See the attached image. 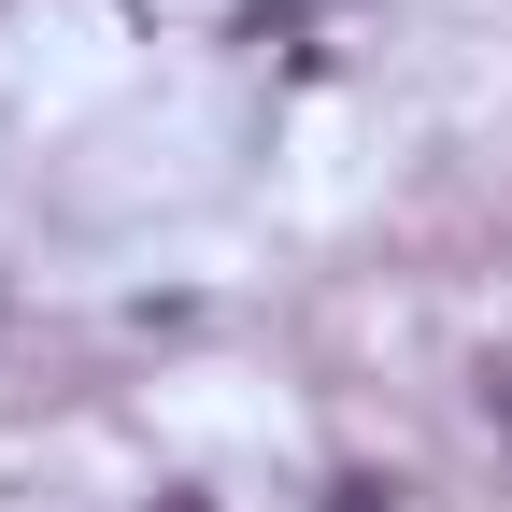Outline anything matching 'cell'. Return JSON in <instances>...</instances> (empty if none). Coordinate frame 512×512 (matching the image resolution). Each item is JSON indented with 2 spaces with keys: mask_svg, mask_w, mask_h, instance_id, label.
Returning <instances> with one entry per match:
<instances>
[{
  "mask_svg": "<svg viewBox=\"0 0 512 512\" xmlns=\"http://www.w3.org/2000/svg\"><path fill=\"white\" fill-rule=\"evenodd\" d=\"M328 512H399V484H370V470H342V484H328Z\"/></svg>",
  "mask_w": 512,
  "mask_h": 512,
  "instance_id": "obj_1",
  "label": "cell"
},
{
  "mask_svg": "<svg viewBox=\"0 0 512 512\" xmlns=\"http://www.w3.org/2000/svg\"><path fill=\"white\" fill-rule=\"evenodd\" d=\"M484 413H498V427H512V370H484Z\"/></svg>",
  "mask_w": 512,
  "mask_h": 512,
  "instance_id": "obj_2",
  "label": "cell"
}]
</instances>
